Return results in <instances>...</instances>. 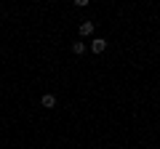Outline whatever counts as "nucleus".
<instances>
[{"instance_id":"1","label":"nucleus","mask_w":160,"mask_h":149,"mask_svg":"<svg viewBox=\"0 0 160 149\" xmlns=\"http://www.w3.org/2000/svg\"><path fill=\"white\" fill-rule=\"evenodd\" d=\"M107 51V40L104 37H93L91 40V53H104Z\"/></svg>"},{"instance_id":"2","label":"nucleus","mask_w":160,"mask_h":149,"mask_svg":"<svg viewBox=\"0 0 160 149\" xmlns=\"http://www.w3.org/2000/svg\"><path fill=\"white\" fill-rule=\"evenodd\" d=\"M40 104H43L46 109H53V107H56V96H53V93H46V96L40 99Z\"/></svg>"},{"instance_id":"3","label":"nucleus","mask_w":160,"mask_h":149,"mask_svg":"<svg viewBox=\"0 0 160 149\" xmlns=\"http://www.w3.org/2000/svg\"><path fill=\"white\" fill-rule=\"evenodd\" d=\"M93 29H96L93 22H83V24H80V35H83V37H86V35H93Z\"/></svg>"},{"instance_id":"4","label":"nucleus","mask_w":160,"mask_h":149,"mask_svg":"<svg viewBox=\"0 0 160 149\" xmlns=\"http://www.w3.org/2000/svg\"><path fill=\"white\" fill-rule=\"evenodd\" d=\"M72 53H75V56L86 53V43H72Z\"/></svg>"}]
</instances>
